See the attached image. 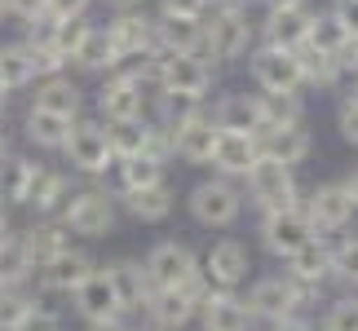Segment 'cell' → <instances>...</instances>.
Segmentation results:
<instances>
[{
	"mask_svg": "<svg viewBox=\"0 0 358 331\" xmlns=\"http://www.w3.org/2000/svg\"><path fill=\"white\" fill-rule=\"evenodd\" d=\"M89 18H71V22H58V53L66 58V66H71V58H76V49L85 45V36H89Z\"/></svg>",
	"mask_w": 358,
	"mask_h": 331,
	"instance_id": "cell-45",
	"label": "cell"
},
{
	"mask_svg": "<svg viewBox=\"0 0 358 331\" xmlns=\"http://www.w3.org/2000/svg\"><path fill=\"white\" fill-rule=\"evenodd\" d=\"M142 270H146V279H150L155 292L159 287H190V283L203 279L199 274V252L190 243H177V239H159L146 252Z\"/></svg>",
	"mask_w": 358,
	"mask_h": 331,
	"instance_id": "cell-5",
	"label": "cell"
},
{
	"mask_svg": "<svg viewBox=\"0 0 358 331\" xmlns=\"http://www.w3.org/2000/svg\"><path fill=\"white\" fill-rule=\"evenodd\" d=\"M36 168H40V163L22 159V155H5V159H0V203H5V208H27Z\"/></svg>",
	"mask_w": 358,
	"mask_h": 331,
	"instance_id": "cell-34",
	"label": "cell"
},
{
	"mask_svg": "<svg viewBox=\"0 0 358 331\" xmlns=\"http://www.w3.org/2000/svg\"><path fill=\"white\" fill-rule=\"evenodd\" d=\"M62 230L66 234H80V239H106L120 221V203L111 190H98V186H85V190H71L62 208Z\"/></svg>",
	"mask_w": 358,
	"mask_h": 331,
	"instance_id": "cell-1",
	"label": "cell"
},
{
	"mask_svg": "<svg viewBox=\"0 0 358 331\" xmlns=\"http://www.w3.org/2000/svg\"><path fill=\"white\" fill-rule=\"evenodd\" d=\"M213 124L222 133H239V137H257L261 142V106H257V93H226V98H217V106L208 110Z\"/></svg>",
	"mask_w": 358,
	"mask_h": 331,
	"instance_id": "cell-21",
	"label": "cell"
},
{
	"mask_svg": "<svg viewBox=\"0 0 358 331\" xmlns=\"http://www.w3.org/2000/svg\"><path fill=\"white\" fill-rule=\"evenodd\" d=\"M45 9H49L58 22H71V18H89L93 0H45Z\"/></svg>",
	"mask_w": 358,
	"mask_h": 331,
	"instance_id": "cell-48",
	"label": "cell"
},
{
	"mask_svg": "<svg viewBox=\"0 0 358 331\" xmlns=\"http://www.w3.org/2000/svg\"><path fill=\"white\" fill-rule=\"evenodd\" d=\"M137 331H155V327H137Z\"/></svg>",
	"mask_w": 358,
	"mask_h": 331,
	"instance_id": "cell-59",
	"label": "cell"
},
{
	"mask_svg": "<svg viewBox=\"0 0 358 331\" xmlns=\"http://www.w3.org/2000/svg\"><path fill=\"white\" fill-rule=\"evenodd\" d=\"M257 106H261V124H266V128L306 124V102H301V93H257Z\"/></svg>",
	"mask_w": 358,
	"mask_h": 331,
	"instance_id": "cell-35",
	"label": "cell"
},
{
	"mask_svg": "<svg viewBox=\"0 0 358 331\" xmlns=\"http://www.w3.org/2000/svg\"><path fill=\"white\" fill-rule=\"evenodd\" d=\"M336 128L350 146H358V98L354 93H345V98L336 102Z\"/></svg>",
	"mask_w": 358,
	"mask_h": 331,
	"instance_id": "cell-46",
	"label": "cell"
},
{
	"mask_svg": "<svg viewBox=\"0 0 358 331\" xmlns=\"http://www.w3.org/2000/svg\"><path fill=\"white\" fill-rule=\"evenodd\" d=\"M0 18H5V5H0Z\"/></svg>",
	"mask_w": 358,
	"mask_h": 331,
	"instance_id": "cell-61",
	"label": "cell"
},
{
	"mask_svg": "<svg viewBox=\"0 0 358 331\" xmlns=\"http://www.w3.org/2000/svg\"><path fill=\"white\" fill-rule=\"evenodd\" d=\"M301 212L310 216V226L314 234H336V230H345L350 221H354V203L345 195V186L341 182H323V186H314L306 199H301Z\"/></svg>",
	"mask_w": 358,
	"mask_h": 331,
	"instance_id": "cell-15",
	"label": "cell"
},
{
	"mask_svg": "<svg viewBox=\"0 0 358 331\" xmlns=\"http://www.w3.org/2000/svg\"><path fill=\"white\" fill-rule=\"evenodd\" d=\"M248 71H252V84L261 93H301V66H296V53H283V49H270L261 45L248 53Z\"/></svg>",
	"mask_w": 358,
	"mask_h": 331,
	"instance_id": "cell-14",
	"label": "cell"
},
{
	"mask_svg": "<svg viewBox=\"0 0 358 331\" xmlns=\"http://www.w3.org/2000/svg\"><path fill=\"white\" fill-rule=\"evenodd\" d=\"M213 71L217 66L203 53H159V93L203 102L213 89Z\"/></svg>",
	"mask_w": 358,
	"mask_h": 331,
	"instance_id": "cell-9",
	"label": "cell"
},
{
	"mask_svg": "<svg viewBox=\"0 0 358 331\" xmlns=\"http://www.w3.org/2000/svg\"><path fill=\"white\" fill-rule=\"evenodd\" d=\"M327 13H332V18L345 27V36L358 40V0H332V9H327Z\"/></svg>",
	"mask_w": 358,
	"mask_h": 331,
	"instance_id": "cell-49",
	"label": "cell"
},
{
	"mask_svg": "<svg viewBox=\"0 0 358 331\" xmlns=\"http://www.w3.org/2000/svg\"><path fill=\"white\" fill-rule=\"evenodd\" d=\"M76 71H85V75H115L120 71V62H115V49H111V36H106V27L93 22L89 27V36H85V45L76 49V58H71Z\"/></svg>",
	"mask_w": 358,
	"mask_h": 331,
	"instance_id": "cell-30",
	"label": "cell"
},
{
	"mask_svg": "<svg viewBox=\"0 0 358 331\" xmlns=\"http://www.w3.org/2000/svg\"><path fill=\"white\" fill-rule=\"evenodd\" d=\"M332 283H345L350 292L358 287V239L354 234L332 243Z\"/></svg>",
	"mask_w": 358,
	"mask_h": 331,
	"instance_id": "cell-40",
	"label": "cell"
},
{
	"mask_svg": "<svg viewBox=\"0 0 358 331\" xmlns=\"http://www.w3.org/2000/svg\"><path fill=\"white\" fill-rule=\"evenodd\" d=\"M345 40H350V36H345V27H341L332 13H314V22H310V40H306L310 49L332 53V58H336V49L345 45Z\"/></svg>",
	"mask_w": 358,
	"mask_h": 331,
	"instance_id": "cell-39",
	"label": "cell"
},
{
	"mask_svg": "<svg viewBox=\"0 0 358 331\" xmlns=\"http://www.w3.org/2000/svg\"><path fill=\"white\" fill-rule=\"evenodd\" d=\"M266 9H306V0H266Z\"/></svg>",
	"mask_w": 358,
	"mask_h": 331,
	"instance_id": "cell-56",
	"label": "cell"
},
{
	"mask_svg": "<svg viewBox=\"0 0 358 331\" xmlns=\"http://www.w3.org/2000/svg\"><path fill=\"white\" fill-rule=\"evenodd\" d=\"M319 331H358V292L336 296L332 305L323 309V327Z\"/></svg>",
	"mask_w": 358,
	"mask_h": 331,
	"instance_id": "cell-41",
	"label": "cell"
},
{
	"mask_svg": "<svg viewBox=\"0 0 358 331\" xmlns=\"http://www.w3.org/2000/svg\"><path fill=\"white\" fill-rule=\"evenodd\" d=\"M354 98H358V80H354Z\"/></svg>",
	"mask_w": 358,
	"mask_h": 331,
	"instance_id": "cell-60",
	"label": "cell"
},
{
	"mask_svg": "<svg viewBox=\"0 0 358 331\" xmlns=\"http://www.w3.org/2000/svg\"><path fill=\"white\" fill-rule=\"evenodd\" d=\"M18 239H22V252H27V260H31V270H36V274L45 270L53 256H62L66 247H71V243H66L62 221H36V226H27Z\"/></svg>",
	"mask_w": 358,
	"mask_h": 331,
	"instance_id": "cell-29",
	"label": "cell"
},
{
	"mask_svg": "<svg viewBox=\"0 0 358 331\" xmlns=\"http://www.w3.org/2000/svg\"><path fill=\"white\" fill-rule=\"evenodd\" d=\"M5 110H9V89L0 84V119H5Z\"/></svg>",
	"mask_w": 358,
	"mask_h": 331,
	"instance_id": "cell-58",
	"label": "cell"
},
{
	"mask_svg": "<svg viewBox=\"0 0 358 331\" xmlns=\"http://www.w3.org/2000/svg\"><path fill=\"white\" fill-rule=\"evenodd\" d=\"M71 124H76V119H62V115H53V110L27 106V115H22V137H27L31 146H40V150H62V146H66V133H71Z\"/></svg>",
	"mask_w": 358,
	"mask_h": 331,
	"instance_id": "cell-33",
	"label": "cell"
},
{
	"mask_svg": "<svg viewBox=\"0 0 358 331\" xmlns=\"http://www.w3.org/2000/svg\"><path fill=\"white\" fill-rule=\"evenodd\" d=\"M287 279L296 283V292H301V305H310L314 296L323 292L327 283H332V243L327 239H314V243H306L301 252L287 260Z\"/></svg>",
	"mask_w": 358,
	"mask_h": 331,
	"instance_id": "cell-16",
	"label": "cell"
},
{
	"mask_svg": "<svg viewBox=\"0 0 358 331\" xmlns=\"http://www.w3.org/2000/svg\"><path fill=\"white\" fill-rule=\"evenodd\" d=\"M195 323H203V331H252V314H248L239 292H213L208 287Z\"/></svg>",
	"mask_w": 358,
	"mask_h": 331,
	"instance_id": "cell-22",
	"label": "cell"
},
{
	"mask_svg": "<svg viewBox=\"0 0 358 331\" xmlns=\"http://www.w3.org/2000/svg\"><path fill=\"white\" fill-rule=\"evenodd\" d=\"M31 106H40V110H53V115H62V119H80V110H85V89H80L71 75L36 80Z\"/></svg>",
	"mask_w": 358,
	"mask_h": 331,
	"instance_id": "cell-25",
	"label": "cell"
},
{
	"mask_svg": "<svg viewBox=\"0 0 358 331\" xmlns=\"http://www.w3.org/2000/svg\"><path fill=\"white\" fill-rule=\"evenodd\" d=\"M336 66H341V75H354L358 80V40L354 36L336 49Z\"/></svg>",
	"mask_w": 358,
	"mask_h": 331,
	"instance_id": "cell-51",
	"label": "cell"
},
{
	"mask_svg": "<svg viewBox=\"0 0 358 331\" xmlns=\"http://www.w3.org/2000/svg\"><path fill=\"white\" fill-rule=\"evenodd\" d=\"M115 172L120 182L111 195H129V190H150V186H169V163L159 155H137V159H115Z\"/></svg>",
	"mask_w": 358,
	"mask_h": 331,
	"instance_id": "cell-31",
	"label": "cell"
},
{
	"mask_svg": "<svg viewBox=\"0 0 358 331\" xmlns=\"http://www.w3.org/2000/svg\"><path fill=\"white\" fill-rule=\"evenodd\" d=\"M0 84H5L9 93L36 84V62H31V53H27L22 40H13V45H0Z\"/></svg>",
	"mask_w": 358,
	"mask_h": 331,
	"instance_id": "cell-36",
	"label": "cell"
},
{
	"mask_svg": "<svg viewBox=\"0 0 358 331\" xmlns=\"http://www.w3.org/2000/svg\"><path fill=\"white\" fill-rule=\"evenodd\" d=\"M115 203L133 221H142V226H159V221H169L173 208H177V190L173 186H150V190H129V195H115Z\"/></svg>",
	"mask_w": 358,
	"mask_h": 331,
	"instance_id": "cell-26",
	"label": "cell"
},
{
	"mask_svg": "<svg viewBox=\"0 0 358 331\" xmlns=\"http://www.w3.org/2000/svg\"><path fill=\"white\" fill-rule=\"evenodd\" d=\"M186 208H190V216H195L199 226L226 230V226H235L239 212H243V190H239L235 182L208 177V182H199V186L186 195Z\"/></svg>",
	"mask_w": 358,
	"mask_h": 331,
	"instance_id": "cell-7",
	"label": "cell"
},
{
	"mask_svg": "<svg viewBox=\"0 0 358 331\" xmlns=\"http://www.w3.org/2000/svg\"><path fill=\"white\" fill-rule=\"evenodd\" d=\"M66 163L85 177H106L115 168V155H111V137H106V124L102 119H85L80 115L66 133V146H62Z\"/></svg>",
	"mask_w": 358,
	"mask_h": 331,
	"instance_id": "cell-4",
	"label": "cell"
},
{
	"mask_svg": "<svg viewBox=\"0 0 358 331\" xmlns=\"http://www.w3.org/2000/svg\"><path fill=\"white\" fill-rule=\"evenodd\" d=\"M98 115L106 124H124V119H146L150 115V89L137 80L133 71H115L102 80L98 89Z\"/></svg>",
	"mask_w": 358,
	"mask_h": 331,
	"instance_id": "cell-11",
	"label": "cell"
},
{
	"mask_svg": "<svg viewBox=\"0 0 358 331\" xmlns=\"http://www.w3.org/2000/svg\"><path fill=\"white\" fill-rule=\"evenodd\" d=\"M159 53H203V18H155Z\"/></svg>",
	"mask_w": 358,
	"mask_h": 331,
	"instance_id": "cell-32",
	"label": "cell"
},
{
	"mask_svg": "<svg viewBox=\"0 0 358 331\" xmlns=\"http://www.w3.org/2000/svg\"><path fill=\"white\" fill-rule=\"evenodd\" d=\"M106 36H111L120 71L159 53V45H155V18H150V13H115V18L106 22Z\"/></svg>",
	"mask_w": 358,
	"mask_h": 331,
	"instance_id": "cell-13",
	"label": "cell"
},
{
	"mask_svg": "<svg viewBox=\"0 0 358 331\" xmlns=\"http://www.w3.org/2000/svg\"><path fill=\"white\" fill-rule=\"evenodd\" d=\"M106 279H111L124 314H142L146 300H150V292H155L150 279H146V270H142V260H129V256L111 260V265H106Z\"/></svg>",
	"mask_w": 358,
	"mask_h": 331,
	"instance_id": "cell-23",
	"label": "cell"
},
{
	"mask_svg": "<svg viewBox=\"0 0 358 331\" xmlns=\"http://www.w3.org/2000/svg\"><path fill=\"white\" fill-rule=\"evenodd\" d=\"M5 5V18H18V22H31L36 13H45V0H0Z\"/></svg>",
	"mask_w": 358,
	"mask_h": 331,
	"instance_id": "cell-50",
	"label": "cell"
},
{
	"mask_svg": "<svg viewBox=\"0 0 358 331\" xmlns=\"http://www.w3.org/2000/svg\"><path fill=\"white\" fill-rule=\"evenodd\" d=\"M98 270V260L89 252H80V247H66L62 256H53L45 270L36 274V283L45 287V292H58V296H76V287L89 279V274Z\"/></svg>",
	"mask_w": 358,
	"mask_h": 331,
	"instance_id": "cell-20",
	"label": "cell"
},
{
	"mask_svg": "<svg viewBox=\"0 0 358 331\" xmlns=\"http://www.w3.org/2000/svg\"><path fill=\"white\" fill-rule=\"evenodd\" d=\"M159 18H208V0H155Z\"/></svg>",
	"mask_w": 358,
	"mask_h": 331,
	"instance_id": "cell-47",
	"label": "cell"
},
{
	"mask_svg": "<svg viewBox=\"0 0 358 331\" xmlns=\"http://www.w3.org/2000/svg\"><path fill=\"white\" fill-rule=\"evenodd\" d=\"M310 22H314L310 9H266V18H261V45L296 53L310 40Z\"/></svg>",
	"mask_w": 358,
	"mask_h": 331,
	"instance_id": "cell-19",
	"label": "cell"
},
{
	"mask_svg": "<svg viewBox=\"0 0 358 331\" xmlns=\"http://www.w3.org/2000/svg\"><path fill=\"white\" fill-rule=\"evenodd\" d=\"M89 331H137V323H133V314H120V318L98 323V327H89Z\"/></svg>",
	"mask_w": 358,
	"mask_h": 331,
	"instance_id": "cell-54",
	"label": "cell"
},
{
	"mask_svg": "<svg viewBox=\"0 0 358 331\" xmlns=\"http://www.w3.org/2000/svg\"><path fill=\"white\" fill-rule=\"evenodd\" d=\"M248 199L257 203L261 212H279V208H301V190H296V168H287L279 159L261 155L252 163V172L243 177Z\"/></svg>",
	"mask_w": 358,
	"mask_h": 331,
	"instance_id": "cell-3",
	"label": "cell"
},
{
	"mask_svg": "<svg viewBox=\"0 0 358 331\" xmlns=\"http://www.w3.org/2000/svg\"><path fill=\"white\" fill-rule=\"evenodd\" d=\"M5 155H13V150H9V133L0 128V159H5Z\"/></svg>",
	"mask_w": 358,
	"mask_h": 331,
	"instance_id": "cell-57",
	"label": "cell"
},
{
	"mask_svg": "<svg viewBox=\"0 0 358 331\" xmlns=\"http://www.w3.org/2000/svg\"><path fill=\"white\" fill-rule=\"evenodd\" d=\"M296 66H301V84H310V89H336L341 80V66L332 53H319V49H296Z\"/></svg>",
	"mask_w": 358,
	"mask_h": 331,
	"instance_id": "cell-37",
	"label": "cell"
},
{
	"mask_svg": "<svg viewBox=\"0 0 358 331\" xmlns=\"http://www.w3.org/2000/svg\"><path fill=\"white\" fill-rule=\"evenodd\" d=\"M18 331H66V323H62V314L53 309V305H45V300H31V309H27V318L18 323Z\"/></svg>",
	"mask_w": 358,
	"mask_h": 331,
	"instance_id": "cell-44",
	"label": "cell"
},
{
	"mask_svg": "<svg viewBox=\"0 0 358 331\" xmlns=\"http://www.w3.org/2000/svg\"><path fill=\"white\" fill-rule=\"evenodd\" d=\"M66 199H71V182H66V172L40 163L36 182H31V195H27V208H31L40 221H58L62 208H66Z\"/></svg>",
	"mask_w": 358,
	"mask_h": 331,
	"instance_id": "cell-24",
	"label": "cell"
},
{
	"mask_svg": "<svg viewBox=\"0 0 358 331\" xmlns=\"http://www.w3.org/2000/svg\"><path fill=\"white\" fill-rule=\"evenodd\" d=\"M270 331H319V327H314V323L306 318V314H292V318H283V323H274Z\"/></svg>",
	"mask_w": 358,
	"mask_h": 331,
	"instance_id": "cell-53",
	"label": "cell"
},
{
	"mask_svg": "<svg viewBox=\"0 0 358 331\" xmlns=\"http://www.w3.org/2000/svg\"><path fill=\"white\" fill-rule=\"evenodd\" d=\"M252 22H248V9H213L203 18V58L213 66L217 62H239L252 53Z\"/></svg>",
	"mask_w": 358,
	"mask_h": 331,
	"instance_id": "cell-2",
	"label": "cell"
},
{
	"mask_svg": "<svg viewBox=\"0 0 358 331\" xmlns=\"http://www.w3.org/2000/svg\"><path fill=\"white\" fill-rule=\"evenodd\" d=\"M217 137H222V128H217L213 115L203 110L199 119H190V124H182V128L173 133V155H177V159H186V163H208V159H213Z\"/></svg>",
	"mask_w": 358,
	"mask_h": 331,
	"instance_id": "cell-27",
	"label": "cell"
},
{
	"mask_svg": "<svg viewBox=\"0 0 358 331\" xmlns=\"http://www.w3.org/2000/svg\"><path fill=\"white\" fill-rule=\"evenodd\" d=\"M314 150V137L306 124H292V128H266L261 133V155L266 159H279L287 168H296V163H306Z\"/></svg>",
	"mask_w": 358,
	"mask_h": 331,
	"instance_id": "cell-28",
	"label": "cell"
},
{
	"mask_svg": "<svg viewBox=\"0 0 358 331\" xmlns=\"http://www.w3.org/2000/svg\"><path fill=\"white\" fill-rule=\"evenodd\" d=\"M257 159H261V142H257V137L222 133V137H217V146H213L208 168H213V177H222V182H243V177L252 172Z\"/></svg>",
	"mask_w": 358,
	"mask_h": 331,
	"instance_id": "cell-18",
	"label": "cell"
},
{
	"mask_svg": "<svg viewBox=\"0 0 358 331\" xmlns=\"http://www.w3.org/2000/svg\"><path fill=\"white\" fill-rule=\"evenodd\" d=\"M31 292H22V287H9V292H0V331H18V323L27 318V309H31Z\"/></svg>",
	"mask_w": 358,
	"mask_h": 331,
	"instance_id": "cell-43",
	"label": "cell"
},
{
	"mask_svg": "<svg viewBox=\"0 0 358 331\" xmlns=\"http://www.w3.org/2000/svg\"><path fill=\"white\" fill-rule=\"evenodd\" d=\"M150 0H106V9H111V18L115 13H146Z\"/></svg>",
	"mask_w": 358,
	"mask_h": 331,
	"instance_id": "cell-52",
	"label": "cell"
},
{
	"mask_svg": "<svg viewBox=\"0 0 358 331\" xmlns=\"http://www.w3.org/2000/svg\"><path fill=\"white\" fill-rule=\"evenodd\" d=\"M208 296V283H190V287H159V292H150L146 300V327L155 331H186L190 323L199 318V300Z\"/></svg>",
	"mask_w": 358,
	"mask_h": 331,
	"instance_id": "cell-6",
	"label": "cell"
},
{
	"mask_svg": "<svg viewBox=\"0 0 358 331\" xmlns=\"http://www.w3.org/2000/svg\"><path fill=\"white\" fill-rule=\"evenodd\" d=\"M248 270H252V252L239 239H217L199 256V274L213 292H239V283H248Z\"/></svg>",
	"mask_w": 358,
	"mask_h": 331,
	"instance_id": "cell-12",
	"label": "cell"
},
{
	"mask_svg": "<svg viewBox=\"0 0 358 331\" xmlns=\"http://www.w3.org/2000/svg\"><path fill=\"white\" fill-rule=\"evenodd\" d=\"M243 305H248V314H252V323H270V327L306 309V305H301L296 283L287 279V274H261V279L248 287Z\"/></svg>",
	"mask_w": 358,
	"mask_h": 331,
	"instance_id": "cell-10",
	"label": "cell"
},
{
	"mask_svg": "<svg viewBox=\"0 0 358 331\" xmlns=\"http://www.w3.org/2000/svg\"><path fill=\"white\" fill-rule=\"evenodd\" d=\"M31 274H36V270H31V260H27V252H22V239L9 230L5 239H0V292L22 287Z\"/></svg>",
	"mask_w": 358,
	"mask_h": 331,
	"instance_id": "cell-38",
	"label": "cell"
},
{
	"mask_svg": "<svg viewBox=\"0 0 358 331\" xmlns=\"http://www.w3.org/2000/svg\"><path fill=\"white\" fill-rule=\"evenodd\" d=\"M257 234H261V247L274 256V260H292L306 243H314L319 234H314L310 216L301 208H279V212H261L257 221Z\"/></svg>",
	"mask_w": 358,
	"mask_h": 331,
	"instance_id": "cell-8",
	"label": "cell"
},
{
	"mask_svg": "<svg viewBox=\"0 0 358 331\" xmlns=\"http://www.w3.org/2000/svg\"><path fill=\"white\" fill-rule=\"evenodd\" d=\"M341 186H345V195H350V203H354V212H358V168L345 177V182H341Z\"/></svg>",
	"mask_w": 358,
	"mask_h": 331,
	"instance_id": "cell-55",
	"label": "cell"
},
{
	"mask_svg": "<svg viewBox=\"0 0 358 331\" xmlns=\"http://www.w3.org/2000/svg\"><path fill=\"white\" fill-rule=\"evenodd\" d=\"M71 300H76V314H80V323H85V327L111 323V318H120V314H124L115 287H111V279H106V270H93L89 279L76 287Z\"/></svg>",
	"mask_w": 358,
	"mask_h": 331,
	"instance_id": "cell-17",
	"label": "cell"
},
{
	"mask_svg": "<svg viewBox=\"0 0 358 331\" xmlns=\"http://www.w3.org/2000/svg\"><path fill=\"white\" fill-rule=\"evenodd\" d=\"M27 27V36H22V45L27 49H58V18H53V13L45 9V13H36L31 22H22Z\"/></svg>",
	"mask_w": 358,
	"mask_h": 331,
	"instance_id": "cell-42",
	"label": "cell"
}]
</instances>
